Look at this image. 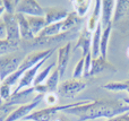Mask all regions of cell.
Wrapping results in <instances>:
<instances>
[{"label":"cell","instance_id":"obj_1","mask_svg":"<svg viewBox=\"0 0 129 121\" xmlns=\"http://www.w3.org/2000/svg\"><path fill=\"white\" fill-rule=\"evenodd\" d=\"M69 114L76 115L78 121H87L105 118L112 119L129 112V105L119 100H96L85 101V103L66 111Z\"/></svg>","mask_w":129,"mask_h":121},{"label":"cell","instance_id":"obj_2","mask_svg":"<svg viewBox=\"0 0 129 121\" xmlns=\"http://www.w3.org/2000/svg\"><path fill=\"white\" fill-rule=\"evenodd\" d=\"M54 51H56V49H48V50L33 51V52H31V53H28L24 59H23V61H22V63H20V66H19L17 71L14 72L13 75H10V76H9L8 78L5 79L2 83L7 84V85L11 86V87L17 85L19 79H20V77L23 76V74H24L26 70L31 69L32 67L36 66L39 62H41L43 59L49 57L50 54H53Z\"/></svg>","mask_w":129,"mask_h":121},{"label":"cell","instance_id":"obj_3","mask_svg":"<svg viewBox=\"0 0 129 121\" xmlns=\"http://www.w3.org/2000/svg\"><path fill=\"white\" fill-rule=\"evenodd\" d=\"M83 103H85V101L67 104H57V105L48 106V108L41 109V110H34L31 114L25 118L24 121H51L56 115H58L59 112H66L69 109L78 106Z\"/></svg>","mask_w":129,"mask_h":121},{"label":"cell","instance_id":"obj_4","mask_svg":"<svg viewBox=\"0 0 129 121\" xmlns=\"http://www.w3.org/2000/svg\"><path fill=\"white\" fill-rule=\"evenodd\" d=\"M22 58L17 54L8 53L0 57V83L16 72L22 63Z\"/></svg>","mask_w":129,"mask_h":121},{"label":"cell","instance_id":"obj_5","mask_svg":"<svg viewBox=\"0 0 129 121\" xmlns=\"http://www.w3.org/2000/svg\"><path fill=\"white\" fill-rule=\"evenodd\" d=\"M87 87V83L82 79H67L59 85V93L61 96L71 99L75 97L77 94L82 93Z\"/></svg>","mask_w":129,"mask_h":121},{"label":"cell","instance_id":"obj_6","mask_svg":"<svg viewBox=\"0 0 129 121\" xmlns=\"http://www.w3.org/2000/svg\"><path fill=\"white\" fill-rule=\"evenodd\" d=\"M51 56H52V54H50L49 57H47L45 59H43V60L41 61V62H39L36 66L32 67L31 69L26 70V71L23 74V76L20 77L19 82H18V84H17V86H16V88L13 91V93H17V92H19V91H22V90H25V88L32 87V86H33L34 80H35L36 75H38V72L40 71V68L42 67V66L44 65V63L47 62L48 60H49V58H50Z\"/></svg>","mask_w":129,"mask_h":121},{"label":"cell","instance_id":"obj_7","mask_svg":"<svg viewBox=\"0 0 129 121\" xmlns=\"http://www.w3.org/2000/svg\"><path fill=\"white\" fill-rule=\"evenodd\" d=\"M2 20L5 23V27H6V40L10 41V42L19 43L20 41V33H19V26H18V22L16 18L15 14H7L5 13L2 15Z\"/></svg>","mask_w":129,"mask_h":121},{"label":"cell","instance_id":"obj_8","mask_svg":"<svg viewBox=\"0 0 129 121\" xmlns=\"http://www.w3.org/2000/svg\"><path fill=\"white\" fill-rule=\"evenodd\" d=\"M43 97L44 95L42 94H38L35 96V99L31 102V103H27V104H24V105H20L9 115V118L7 119L6 121H18V120H24L27 115H29L39 105L40 103L43 101Z\"/></svg>","mask_w":129,"mask_h":121},{"label":"cell","instance_id":"obj_9","mask_svg":"<svg viewBox=\"0 0 129 121\" xmlns=\"http://www.w3.org/2000/svg\"><path fill=\"white\" fill-rule=\"evenodd\" d=\"M34 93H35V87L32 86V87L25 88V90H22L17 93H13L11 96L5 102H6L8 105H14V106L24 105V104L31 103V102L35 99V96L38 94L34 95Z\"/></svg>","mask_w":129,"mask_h":121},{"label":"cell","instance_id":"obj_10","mask_svg":"<svg viewBox=\"0 0 129 121\" xmlns=\"http://www.w3.org/2000/svg\"><path fill=\"white\" fill-rule=\"evenodd\" d=\"M16 14H22L25 16H43L44 17V8H42L36 0H22L16 8Z\"/></svg>","mask_w":129,"mask_h":121},{"label":"cell","instance_id":"obj_11","mask_svg":"<svg viewBox=\"0 0 129 121\" xmlns=\"http://www.w3.org/2000/svg\"><path fill=\"white\" fill-rule=\"evenodd\" d=\"M69 15V11L64 8L60 7H48L44 9V19H45V26L56 23H60L67 18Z\"/></svg>","mask_w":129,"mask_h":121},{"label":"cell","instance_id":"obj_12","mask_svg":"<svg viewBox=\"0 0 129 121\" xmlns=\"http://www.w3.org/2000/svg\"><path fill=\"white\" fill-rule=\"evenodd\" d=\"M71 53V43L68 42L63 45V47L58 48V57H57V69L59 70L60 74V78L64 75L67 69V66L69 63V58H70Z\"/></svg>","mask_w":129,"mask_h":121},{"label":"cell","instance_id":"obj_13","mask_svg":"<svg viewBox=\"0 0 129 121\" xmlns=\"http://www.w3.org/2000/svg\"><path fill=\"white\" fill-rule=\"evenodd\" d=\"M116 8V1L113 0H104L102 1V13H101V25L104 29L109 25H112V19H113V13Z\"/></svg>","mask_w":129,"mask_h":121},{"label":"cell","instance_id":"obj_14","mask_svg":"<svg viewBox=\"0 0 129 121\" xmlns=\"http://www.w3.org/2000/svg\"><path fill=\"white\" fill-rule=\"evenodd\" d=\"M92 34L88 29L85 27L80 31L79 36L77 38V43L75 45V49L74 50H77V49H82V53H83V58L86 57L87 54L91 52V47H92Z\"/></svg>","mask_w":129,"mask_h":121},{"label":"cell","instance_id":"obj_15","mask_svg":"<svg viewBox=\"0 0 129 121\" xmlns=\"http://www.w3.org/2000/svg\"><path fill=\"white\" fill-rule=\"evenodd\" d=\"M105 69H111V70H116L114 66H112L111 63L108 61V59L103 58V57H98V58L92 60V66H91V70H89V75L88 77H93L96 75L101 74L102 71H104Z\"/></svg>","mask_w":129,"mask_h":121},{"label":"cell","instance_id":"obj_16","mask_svg":"<svg viewBox=\"0 0 129 121\" xmlns=\"http://www.w3.org/2000/svg\"><path fill=\"white\" fill-rule=\"evenodd\" d=\"M101 13H102V1L98 0V1H95L94 9H93V11H92V15L89 16L88 20H87V25H86V28L88 29L91 33H93L96 29L98 25L100 24Z\"/></svg>","mask_w":129,"mask_h":121},{"label":"cell","instance_id":"obj_17","mask_svg":"<svg viewBox=\"0 0 129 121\" xmlns=\"http://www.w3.org/2000/svg\"><path fill=\"white\" fill-rule=\"evenodd\" d=\"M16 18H17L18 22V26H19V33H20V37L24 38L26 41H34L35 36L32 33L31 27L28 25V22H27V18L25 15H22V14H15Z\"/></svg>","mask_w":129,"mask_h":121},{"label":"cell","instance_id":"obj_18","mask_svg":"<svg viewBox=\"0 0 129 121\" xmlns=\"http://www.w3.org/2000/svg\"><path fill=\"white\" fill-rule=\"evenodd\" d=\"M129 13V1L127 0H118L116 1V8H114L113 13V19H112V24L113 23H119Z\"/></svg>","mask_w":129,"mask_h":121},{"label":"cell","instance_id":"obj_19","mask_svg":"<svg viewBox=\"0 0 129 121\" xmlns=\"http://www.w3.org/2000/svg\"><path fill=\"white\" fill-rule=\"evenodd\" d=\"M80 20H82V18L78 17L75 11L69 13V15L67 16L66 19L62 20V26H61L62 33H68V32L76 31L80 24Z\"/></svg>","mask_w":129,"mask_h":121},{"label":"cell","instance_id":"obj_20","mask_svg":"<svg viewBox=\"0 0 129 121\" xmlns=\"http://www.w3.org/2000/svg\"><path fill=\"white\" fill-rule=\"evenodd\" d=\"M102 25L101 23L98 25L96 29L92 34V47H91V53L92 58L95 59L100 57V44H101V36H102Z\"/></svg>","mask_w":129,"mask_h":121},{"label":"cell","instance_id":"obj_21","mask_svg":"<svg viewBox=\"0 0 129 121\" xmlns=\"http://www.w3.org/2000/svg\"><path fill=\"white\" fill-rule=\"evenodd\" d=\"M28 25L31 27L32 33L34 34V36H38L41 33L43 28L45 27V19L43 16H26Z\"/></svg>","mask_w":129,"mask_h":121},{"label":"cell","instance_id":"obj_22","mask_svg":"<svg viewBox=\"0 0 129 121\" xmlns=\"http://www.w3.org/2000/svg\"><path fill=\"white\" fill-rule=\"evenodd\" d=\"M61 26H62V22L48 25V26H45L44 28L41 31V33L39 34L36 37H53V36L59 35V34L62 33Z\"/></svg>","mask_w":129,"mask_h":121},{"label":"cell","instance_id":"obj_23","mask_svg":"<svg viewBox=\"0 0 129 121\" xmlns=\"http://www.w3.org/2000/svg\"><path fill=\"white\" fill-rule=\"evenodd\" d=\"M71 4L74 6V9H75L74 11L76 13V15L79 18H83L87 15V11L91 7L92 1L91 0H74Z\"/></svg>","mask_w":129,"mask_h":121},{"label":"cell","instance_id":"obj_24","mask_svg":"<svg viewBox=\"0 0 129 121\" xmlns=\"http://www.w3.org/2000/svg\"><path fill=\"white\" fill-rule=\"evenodd\" d=\"M59 79H60V74L59 70L57 68H54L52 74L48 77V79L45 80L44 85L48 88V93H56L59 88Z\"/></svg>","mask_w":129,"mask_h":121},{"label":"cell","instance_id":"obj_25","mask_svg":"<svg viewBox=\"0 0 129 121\" xmlns=\"http://www.w3.org/2000/svg\"><path fill=\"white\" fill-rule=\"evenodd\" d=\"M112 25H109L102 31V36H101V44H100V56L107 59L108 57V44H109L110 35H111Z\"/></svg>","mask_w":129,"mask_h":121},{"label":"cell","instance_id":"obj_26","mask_svg":"<svg viewBox=\"0 0 129 121\" xmlns=\"http://www.w3.org/2000/svg\"><path fill=\"white\" fill-rule=\"evenodd\" d=\"M53 67H57V62L50 63V65L47 66L44 69L40 70L35 77V80H34V83H33V86H38V85H41V84H44L45 80L48 79V77L50 76V71H51V69Z\"/></svg>","mask_w":129,"mask_h":121},{"label":"cell","instance_id":"obj_27","mask_svg":"<svg viewBox=\"0 0 129 121\" xmlns=\"http://www.w3.org/2000/svg\"><path fill=\"white\" fill-rule=\"evenodd\" d=\"M18 106L8 105L5 101L0 99V121H6L9 118V115L17 109Z\"/></svg>","mask_w":129,"mask_h":121},{"label":"cell","instance_id":"obj_28","mask_svg":"<svg viewBox=\"0 0 129 121\" xmlns=\"http://www.w3.org/2000/svg\"><path fill=\"white\" fill-rule=\"evenodd\" d=\"M17 48L18 43L10 42V41L7 40H1L0 41V57L8 53H13V51H15Z\"/></svg>","mask_w":129,"mask_h":121},{"label":"cell","instance_id":"obj_29","mask_svg":"<svg viewBox=\"0 0 129 121\" xmlns=\"http://www.w3.org/2000/svg\"><path fill=\"white\" fill-rule=\"evenodd\" d=\"M102 88L111 92H121V91H126V84L125 82H110L102 85Z\"/></svg>","mask_w":129,"mask_h":121},{"label":"cell","instance_id":"obj_30","mask_svg":"<svg viewBox=\"0 0 129 121\" xmlns=\"http://www.w3.org/2000/svg\"><path fill=\"white\" fill-rule=\"evenodd\" d=\"M19 0H4V6L5 13L7 14H16V8H17Z\"/></svg>","mask_w":129,"mask_h":121},{"label":"cell","instance_id":"obj_31","mask_svg":"<svg viewBox=\"0 0 129 121\" xmlns=\"http://www.w3.org/2000/svg\"><path fill=\"white\" fill-rule=\"evenodd\" d=\"M11 88H13L11 86L7 85V84H5V83L0 84V99H1L2 101H7V100L11 96V94H13Z\"/></svg>","mask_w":129,"mask_h":121},{"label":"cell","instance_id":"obj_32","mask_svg":"<svg viewBox=\"0 0 129 121\" xmlns=\"http://www.w3.org/2000/svg\"><path fill=\"white\" fill-rule=\"evenodd\" d=\"M82 76H84V58H83V57H82V59L76 63L75 68H74V72H73L74 79H80Z\"/></svg>","mask_w":129,"mask_h":121},{"label":"cell","instance_id":"obj_33","mask_svg":"<svg viewBox=\"0 0 129 121\" xmlns=\"http://www.w3.org/2000/svg\"><path fill=\"white\" fill-rule=\"evenodd\" d=\"M43 101H44L47 104H49L50 106H53V105H57V103H58L59 96L56 94V93H48V94L44 95Z\"/></svg>","mask_w":129,"mask_h":121},{"label":"cell","instance_id":"obj_34","mask_svg":"<svg viewBox=\"0 0 129 121\" xmlns=\"http://www.w3.org/2000/svg\"><path fill=\"white\" fill-rule=\"evenodd\" d=\"M92 53L89 52L86 57H84V76L88 77L89 75V70H91V66H92Z\"/></svg>","mask_w":129,"mask_h":121},{"label":"cell","instance_id":"obj_35","mask_svg":"<svg viewBox=\"0 0 129 121\" xmlns=\"http://www.w3.org/2000/svg\"><path fill=\"white\" fill-rule=\"evenodd\" d=\"M6 27H5V23L2 19H0V41L6 40Z\"/></svg>","mask_w":129,"mask_h":121},{"label":"cell","instance_id":"obj_36","mask_svg":"<svg viewBox=\"0 0 129 121\" xmlns=\"http://www.w3.org/2000/svg\"><path fill=\"white\" fill-rule=\"evenodd\" d=\"M107 121H129V112L125 113V114L118 115V117H116V118H112V119H109Z\"/></svg>","mask_w":129,"mask_h":121},{"label":"cell","instance_id":"obj_37","mask_svg":"<svg viewBox=\"0 0 129 121\" xmlns=\"http://www.w3.org/2000/svg\"><path fill=\"white\" fill-rule=\"evenodd\" d=\"M51 121H67V120L64 119L62 115H56V117H54Z\"/></svg>","mask_w":129,"mask_h":121},{"label":"cell","instance_id":"obj_38","mask_svg":"<svg viewBox=\"0 0 129 121\" xmlns=\"http://www.w3.org/2000/svg\"><path fill=\"white\" fill-rule=\"evenodd\" d=\"M125 84H126V91H127L128 94H129V79L125 80Z\"/></svg>","mask_w":129,"mask_h":121},{"label":"cell","instance_id":"obj_39","mask_svg":"<svg viewBox=\"0 0 129 121\" xmlns=\"http://www.w3.org/2000/svg\"><path fill=\"white\" fill-rule=\"evenodd\" d=\"M4 14H5V8H4V6H1L0 7V17H1Z\"/></svg>","mask_w":129,"mask_h":121},{"label":"cell","instance_id":"obj_40","mask_svg":"<svg viewBox=\"0 0 129 121\" xmlns=\"http://www.w3.org/2000/svg\"><path fill=\"white\" fill-rule=\"evenodd\" d=\"M122 101H123V102H125V103H126V104H128V105H129V97H126V99H123V100H122Z\"/></svg>","mask_w":129,"mask_h":121},{"label":"cell","instance_id":"obj_41","mask_svg":"<svg viewBox=\"0 0 129 121\" xmlns=\"http://www.w3.org/2000/svg\"><path fill=\"white\" fill-rule=\"evenodd\" d=\"M127 54H128V57H129V48L127 49Z\"/></svg>","mask_w":129,"mask_h":121},{"label":"cell","instance_id":"obj_42","mask_svg":"<svg viewBox=\"0 0 129 121\" xmlns=\"http://www.w3.org/2000/svg\"><path fill=\"white\" fill-rule=\"evenodd\" d=\"M0 84H1V83H0Z\"/></svg>","mask_w":129,"mask_h":121}]
</instances>
